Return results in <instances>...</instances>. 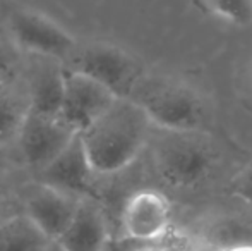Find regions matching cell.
<instances>
[{
	"label": "cell",
	"instance_id": "6da1fadb",
	"mask_svg": "<svg viewBox=\"0 0 252 251\" xmlns=\"http://www.w3.org/2000/svg\"><path fill=\"white\" fill-rule=\"evenodd\" d=\"M151 122L129 98H117L88 129L79 133L96 176L122 172L150 143Z\"/></svg>",
	"mask_w": 252,
	"mask_h": 251
},
{
	"label": "cell",
	"instance_id": "7a4b0ae2",
	"mask_svg": "<svg viewBox=\"0 0 252 251\" xmlns=\"http://www.w3.org/2000/svg\"><path fill=\"white\" fill-rule=\"evenodd\" d=\"M153 167L165 186L177 191L199 189L218 171L221 153L204 131H161L151 143Z\"/></svg>",
	"mask_w": 252,
	"mask_h": 251
},
{
	"label": "cell",
	"instance_id": "3957f363",
	"mask_svg": "<svg viewBox=\"0 0 252 251\" xmlns=\"http://www.w3.org/2000/svg\"><path fill=\"white\" fill-rule=\"evenodd\" d=\"M127 98L146 114L151 126L161 131H204L209 117L208 104L199 91L170 76L144 72Z\"/></svg>",
	"mask_w": 252,
	"mask_h": 251
},
{
	"label": "cell",
	"instance_id": "277c9868",
	"mask_svg": "<svg viewBox=\"0 0 252 251\" xmlns=\"http://www.w3.org/2000/svg\"><path fill=\"white\" fill-rule=\"evenodd\" d=\"M67 72H77L100 83L117 98H127L134 84L144 74L141 62L132 54L105 41L76 45L63 61Z\"/></svg>",
	"mask_w": 252,
	"mask_h": 251
},
{
	"label": "cell",
	"instance_id": "5b68a950",
	"mask_svg": "<svg viewBox=\"0 0 252 251\" xmlns=\"http://www.w3.org/2000/svg\"><path fill=\"white\" fill-rule=\"evenodd\" d=\"M9 30L19 48L59 62L65 61L77 45L63 28L34 10L17 9L10 12Z\"/></svg>",
	"mask_w": 252,
	"mask_h": 251
},
{
	"label": "cell",
	"instance_id": "8992f818",
	"mask_svg": "<svg viewBox=\"0 0 252 251\" xmlns=\"http://www.w3.org/2000/svg\"><path fill=\"white\" fill-rule=\"evenodd\" d=\"M117 100L100 83L77 72L63 71V97L59 119L76 134L88 129Z\"/></svg>",
	"mask_w": 252,
	"mask_h": 251
},
{
	"label": "cell",
	"instance_id": "52a82bcc",
	"mask_svg": "<svg viewBox=\"0 0 252 251\" xmlns=\"http://www.w3.org/2000/svg\"><path fill=\"white\" fill-rule=\"evenodd\" d=\"M170 224L172 203L158 189L136 191L122 208V231L132 241H158L168 232Z\"/></svg>",
	"mask_w": 252,
	"mask_h": 251
},
{
	"label": "cell",
	"instance_id": "ba28073f",
	"mask_svg": "<svg viewBox=\"0 0 252 251\" xmlns=\"http://www.w3.org/2000/svg\"><path fill=\"white\" fill-rule=\"evenodd\" d=\"M38 176V184L70 194L74 198H94L93 178L96 174L88 162L83 141L79 134L57 155L48 165H45Z\"/></svg>",
	"mask_w": 252,
	"mask_h": 251
},
{
	"label": "cell",
	"instance_id": "9c48e42d",
	"mask_svg": "<svg viewBox=\"0 0 252 251\" xmlns=\"http://www.w3.org/2000/svg\"><path fill=\"white\" fill-rule=\"evenodd\" d=\"M74 136L76 133L60 119L41 117L28 112L17 133V143L24 162L34 172H40L70 143Z\"/></svg>",
	"mask_w": 252,
	"mask_h": 251
},
{
	"label": "cell",
	"instance_id": "30bf717a",
	"mask_svg": "<svg viewBox=\"0 0 252 251\" xmlns=\"http://www.w3.org/2000/svg\"><path fill=\"white\" fill-rule=\"evenodd\" d=\"M81 200L83 198H74L43 184H36L24 200V215L41 234L50 241H57L72 220Z\"/></svg>",
	"mask_w": 252,
	"mask_h": 251
},
{
	"label": "cell",
	"instance_id": "8fae6325",
	"mask_svg": "<svg viewBox=\"0 0 252 251\" xmlns=\"http://www.w3.org/2000/svg\"><path fill=\"white\" fill-rule=\"evenodd\" d=\"M65 251H106L108 222L94 198H83L72 220L57 239Z\"/></svg>",
	"mask_w": 252,
	"mask_h": 251
},
{
	"label": "cell",
	"instance_id": "7c38bea8",
	"mask_svg": "<svg viewBox=\"0 0 252 251\" xmlns=\"http://www.w3.org/2000/svg\"><path fill=\"white\" fill-rule=\"evenodd\" d=\"M33 67L28 77V112L41 117L59 119L63 97V69L59 61L33 55Z\"/></svg>",
	"mask_w": 252,
	"mask_h": 251
},
{
	"label": "cell",
	"instance_id": "4fadbf2b",
	"mask_svg": "<svg viewBox=\"0 0 252 251\" xmlns=\"http://www.w3.org/2000/svg\"><path fill=\"white\" fill-rule=\"evenodd\" d=\"M48 243L24 214L0 222V251H43Z\"/></svg>",
	"mask_w": 252,
	"mask_h": 251
},
{
	"label": "cell",
	"instance_id": "5bb4252c",
	"mask_svg": "<svg viewBox=\"0 0 252 251\" xmlns=\"http://www.w3.org/2000/svg\"><path fill=\"white\" fill-rule=\"evenodd\" d=\"M28 114L26 88H14L12 79L0 84V144L17 136Z\"/></svg>",
	"mask_w": 252,
	"mask_h": 251
},
{
	"label": "cell",
	"instance_id": "9a60e30c",
	"mask_svg": "<svg viewBox=\"0 0 252 251\" xmlns=\"http://www.w3.org/2000/svg\"><path fill=\"white\" fill-rule=\"evenodd\" d=\"M202 14L233 28L252 24V0H194Z\"/></svg>",
	"mask_w": 252,
	"mask_h": 251
},
{
	"label": "cell",
	"instance_id": "2e32d148",
	"mask_svg": "<svg viewBox=\"0 0 252 251\" xmlns=\"http://www.w3.org/2000/svg\"><path fill=\"white\" fill-rule=\"evenodd\" d=\"M228 189L233 196L239 198L247 207L252 208V164L244 167L239 174L233 176Z\"/></svg>",
	"mask_w": 252,
	"mask_h": 251
},
{
	"label": "cell",
	"instance_id": "e0dca14e",
	"mask_svg": "<svg viewBox=\"0 0 252 251\" xmlns=\"http://www.w3.org/2000/svg\"><path fill=\"white\" fill-rule=\"evenodd\" d=\"M16 64L17 59L12 48L0 43V84L12 79L14 71H16Z\"/></svg>",
	"mask_w": 252,
	"mask_h": 251
},
{
	"label": "cell",
	"instance_id": "ac0fdd59",
	"mask_svg": "<svg viewBox=\"0 0 252 251\" xmlns=\"http://www.w3.org/2000/svg\"><path fill=\"white\" fill-rule=\"evenodd\" d=\"M220 251H252V243H240V245H232Z\"/></svg>",
	"mask_w": 252,
	"mask_h": 251
},
{
	"label": "cell",
	"instance_id": "d6986e66",
	"mask_svg": "<svg viewBox=\"0 0 252 251\" xmlns=\"http://www.w3.org/2000/svg\"><path fill=\"white\" fill-rule=\"evenodd\" d=\"M43 251H65V250H63L62 246H60L57 241H50V243H48V245L43 248Z\"/></svg>",
	"mask_w": 252,
	"mask_h": 251
},
{
	"label": "cell",
	"instance_id": "ffe728a7",
	"mask_svg": "<svg viewBox=\"0 0 252 251\" xmlns=\"http://www.w3.org/2000/svg\"><path fill=\"white\" fill-rule=\"evenodd\" d=\"M249 83H251V88H252V66H251V71H249Z\"/></svg>",
	"mask_w": 252,
	"mask_h": 251
}]
</instances>
